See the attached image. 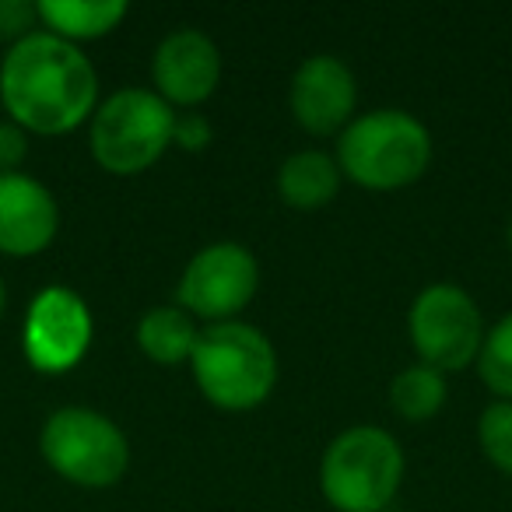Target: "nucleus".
I'll return each mask as SVG.
<instances>
[{
	"mask_svg": "<svg viewBox=\"0 0 512 512\" xmlns=\"http://www.w3.org/2000/svg\"><path fill=\"white\" fill-rule=\"evenodd\" d=\"M99 78L85 53L53 32H32L0 64V99L32 134H67L95 109Z\"/></svg>",
	"mask_w": 512,
	"mask_h": 512,
	"instance_id": "obj_1",
	"label": "nucleus"
},
{
	"mask_svg": "<svg viewBox=\"0 0 512 512\" xmlns=\"http://www.w3.org/2000/svg\"><path fill=\"white\" fill-rule=\"evenodd\" d=\"M190 369L200 393L221 411H249L264 404L278 383V351L264 330L228 320L200 330Z\"/></svg>",
	"mask_w": 512,
	"mask_h": 512,
	"instance_id": "obj_2",
	"label": "nucleus"
},
{
	"mask_svg": "<svg viewBox=\"0 0 512 512\" xmlns=\"http://www.w3.org/2000/svg\"><path fill=\"white\" fill-rule=\"evenodd\" d=\"M432 162V134L404 109H376L341 130L337 165L369 190H400L425 176Z\"/></svg>",
	"mask_w": 512,
	"mask_h": 512,
	"instance_id": "obj_3",
	"label": "nucleus"
},
{
	"mask_svg": "<svg viewBox=\"0 0 512 512\" xmlns=\"http://www.w3.org/2000/svg\"><path fill=\"white\" fill-rule=\"evenodd\" d=\"M404 477L400 442L386 428L355 425L327 446L320 484L337 512H383Z\"/></svg>",
	"mask_w": 512,
	"mask_h": 512,
	"instance_id": "obj_4",
	"label": "nucleus"
},
{
	"mask_svg": "<svg viewBox=\"0 0 512 512\" xmlns=\"http://www.w3.org/2000/svg\"><path fill=\"white\" fill-rule=\"evenodd\" d=\"M172 127L176 113L162 95L148 88H120L92 116L88 144L106 172L137 176L165 155L172 144Z\"/></svg>",
	"mask_w": 512,
	"mask_h": 512,
	"instance_id": "obj_5",
	"label": "nucleus"
},
{
	"mask_svg": "<svg viewBox=\"0 0 512 512\" xmlns=\"http://www.w3.org/2000/svg\"><path fill=\"white\" fill-rule=\"evenodd\" d=\"M46 463L81 488H109L130 463L127 435L116 421L92 407H60L46 418L39 435Z\"/></svg>",
	"mask_w": 512,
	"mask_h": 512,
	"instance_id": "obj_6",
	"label": "nucleus"
},
{
	"mask_svg": "<svg viewBox=\"0 0 512 512\" xmlns=\"http://www.w3.org/2000/svg\"><path fill=\"white\" fill-rule=\"evenodd\" d=\"M411 344L425 365L439 372H460L477 362L484 344V323L477 302L460 285H428L407 316Z\"/></svg>",
	"mask_w": 512,
	"mask_h": 512,
	"instance_id": "obj_7",
	"label": "nucleus"
},
{
	"mask_svg": "<svg viewBox=\"0 0 512 512\" xmlns=\"http://www.w3.org/2000/svg\"><path fill=\"white\" fill-rule=\"evenodd\" d=\"M260 288L256 256L242 242H211L186 264L179 278V306L190 316L228 323Z\"/></svg>",
	"mask_w": 512,
	"mask_h": 512,
	"instance_id": "obj_8",
	"label": "nucleus"
},
{
	"mask_svg": "<svg viewBox=\"0 0 512 512\" xmlns=\"http://www.w3.org/2000/svg\"><path fill=\"white\" fill-rule=\"evenodd\" d=\"M25 355L39 372H67L92 344V313L71 288H46L25 316Z\"/></svg>",
	"mask_w": 512,
	"mask_h": 512,
	"instance_id": "obj_9",
	"label": "nucleus"
},
{
	"mask_svg": "<svg viewBox=\"0 0 512 512\" xmlns=\"http://www.w3.org/2000/svg\"><path fill=\"white\" fill-rule=\"evenodd\" d=\"M292 113L309 134H337L351 123L358 102L355 74L344 60L320 53V57H309L299 64L292 78Z\"/></svg>",
	"mask_w": 512,
	"mask_h": 512,
	"instance_id": "obj_10",
	"label": "nucleus"
},
{
	"mask_svg": "<svg viewBox=\"0 0 512 512\" xmlns=\"http://www.w3.org/2000/svg\"><path fill=\"white\" fill-rule=\"evenodd\" d=\"M151 74H155L158 95L169 106H197L218 88L221 53L207 32L176 29L158 43Z\"/></svg>",
	"mask_w": 512,
	"mask_h": 512,
	"instance_id": "obj_11",
	"label": "nucleus"
},
{
	"mask_svg": "<svg viewBox=\"0 0 512 512\" xmlns=\"http://www.w3.org/2000/svg\"><path fill=\"white\" fill-rule=\"evenodd\" d=\"M60 232V207L39 179L0 172V253H43Z\"/></svg>",
	"mask_w": 512,
	"mask_h": 512,
	"instance_id": "obj_12",
	"label": "nucleus"
},
{
	"mask_svg": "<svg viewBox=\"0 0 512 512\" xmlns=\"http://www.w3.org/2000/svg\"><path fill=\"white\" fill-rule=\"evenodd\" d=\"M341 190V165L323 151H295L278 169V193L288 207L316 211L327 207Z\"/></svg>",
	"mask_w": 512,
	"mask_h": 512,
	"instance_id": "obj_13",
	"label": "nucleus"
},
{
	"mask_svg": "<svg viewBox=\"0 0 512 512\" xmlns=\"http://www.w3.org/2000/svg\"><path fill=\"white\" fill-rule=\"evenodd\" d=\"M127 18L123 0H43L39 4V22L46 32L78 46L81 39H99L113 32Z\"/></svg>",
	"mask_w": 512,
	"mask_h": 512,
	"instance_id": "obj_14",
	"label": "nucleus"
},
{
	"mask_svg": "<svg viewBox=\"0 0 512 512\" xmlns=\"http://www.w3.org/2000/svg\"><path fill=\"white\" fill-rule=\"evenodd\" d=\"M197 323L183 306H155L137 323V344L141 351L158 365H179L190 362L197 348Z\"/></svg>",
	"mask_w": 512,
	"mask_h": 512,
	"instance_id": "obj_15",
	"label": "nucleus"
},
{
	"mask_svg": "<svg viewBox=\"0 0 512 512\" xmlns=\"http://www.w3.org/2000/svg\"><path fill=\"white\" fill-rule=\"evenodd\" d=\"M390 404L404 421H428L446 404V372L418 362L397 372L390 383Z\"/></svg>",
	"mask_w": 512,
	"mask_h": 512,
	"instance_id": "obj_16",
	"label": "nucleus"
},
{
	"mask_svg": "<svg viewBox=\"0 0 512 512\" xmlns=\"http://www.w3.org/2000/svg\"><path fill=\"white\" fill-rule=\"evenodd\" d=\"M477 369H481L484 386L491 393H498V400H512V313L502 316L484 334Z\"/></svg>",
	"mask_w": 512,
	"mask_h": 512,
	"instance_id": "obj_17",
	"label": "nucleus"
},
{
	"mask_svg": "<svg viewBox=\"0 0 512 512\" xmlns=\"http://www.w3.org/2000/svg\"><path fill=\"white\" fill-rule=\"evenodd\" d=\"M477 439L491 463L512 477V400H495L481 411Z\"/></svg>",
	"mask_w": 512,
	"mask_h": 512,
	"instance_id": "obj_18",
	"label": "nucleus"
},
{
	"mask_svg": "<svg viewBox=\"0 0 512 512\" xmlns=\"http://www.w3.org/2000/svg\"><path fill=\"white\" fill-rule=\"evenodd\" d=\"M39 22V4L29 0H0V39H11V46L32 36V25Z\"/></svg>",
	"mask_w": 512,
	"mask_h": 512,
	"instance_id": "obj_19",
	"label": "nucleus"
},
{
	"mask_svg": "<svg viewBox=\"0 0 512 512\" xmlns=\"http://www.w3.org/2000/svg\"><path fill=\"white\" fill-rule=\"evenodd\" d=\"M29 158V137L15 120H0V172H18Z\"/></svg>",
	"mask_w": 512,
	"mask_h": 512,
	"instance_id": "obj_20",
	"label": "nucleus"
},
{
	"mask_svg": "<svg viewBox=\"0 0 512 512\" xmlns=\"http://www.w3.org/2000/svg\"><path fill=\"white\" fill-rule=\"evenodd\" d=\"M172 141L186 151H200L211 141V123L197 113H176V127H172Z\"/></svg>",
	"mask_w": 512,
	"mask_h": 512,
	"instance_id": "obj_21",
	"label": "nucleus"
},
{
	"mask_svg": "<svg viewBox=\"0 0 512 512\" xmlns=\"http://www.w3.org/2000/svg\"><path fill=\"white\" fill-rule=\"evenodd\" d=\"M4 306H8V292H4V281H0V316H4Z\"/></svg>",
	"mask_w": 512,
	"mask_h": 512,
	"instance_id": "obj_22",
	"label": "nucleus"
},
{
	"mask_svg": "<svg viewBox=\"0 0 512 512\" xmlns=\"http://www.w3.org/2000/svg\"><path fill=\"white\" fill-rule=\"evenodd\" d=\"M509 246H512V225H509Z\"/></svg>",
	"mask_w": 512,
	"mask_h": 512,
	"instance_id": "obj_23",
	"label": "nucleus"
}]
</instances>
